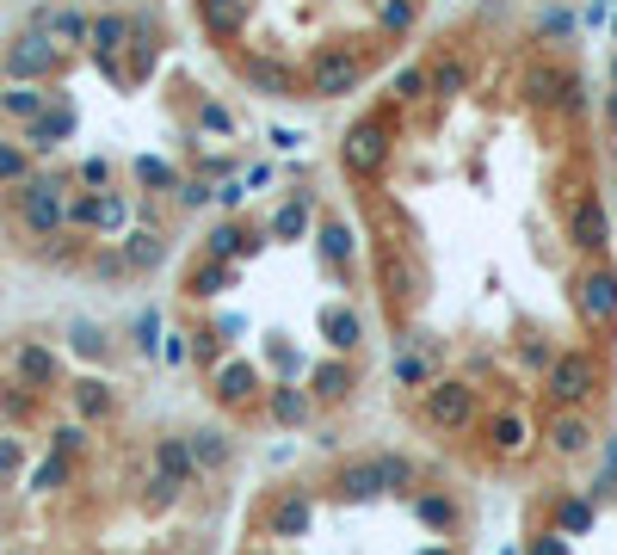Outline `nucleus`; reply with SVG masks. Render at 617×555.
Returning <instances> with one entry per match:
<instances>
[{
	"label": "nucleus",
	"mask_w": 617,
	"mask_h": 555,
	"mask_svg": "<svg viewBox=\"0 0 617 555\" xmlns=\"http://www.w3.org/2000/svg\"><path fill=\"white\" fill-rule=\"evenodd\" d=\"M19 216H25L31 235H50L56 222H62V185H50V179L19 185Z\"/></svg>",
	"instance_id": "obj_5"
},
{
	"label": "nucleus",
	"mask_w": 617,
	"mask_h": 555,
	"mask_svg": "<svg viewBox=\"0 0 617 555\" xmlns=\"http://www.w3.org/2000/svg\"><path fill=\"white\" fill-rule=\"evenodd\" d=\"M334 494H340V500H377V494H383L377 457H371V463H346V469L334 475Z\"/></svg>",
	"instance_id": "obj_9"
},
{
	"label": "nucleus",
	"mask_w": 617,
	"mask_h": 555,
	"mask_svg": "<svg viewBox=\"0 0 617 555\" xmlns=\"http://www.w3.org/2000/svg\"><path fill=\"white\" fill-rule=\"evenodd\" d=\"M531 555H568V543H556V537H543V543H531Z\"/></svg>",
	"instance_id": "obj_21"
},
{
	"label": "nucleus",
	"mask_w": 617,
	"mask_h": 555,
	"mask_svg": "<svg viewBox=\"0 0 617 555\" xmlns=\"http://www.w3.org/2000/svg\"><path fill=\"white\" fill-rule=\"evenodd\" d=\"M420 414H426V426H439V432H463L469 420H476V389H469V383H432Z\"/></svg>",
	"instance_id": "obj_2"
},
{
	"label": "nucleus",
	"mask_w": 617,
	"mask_h": 555,
	"mask_svg": "<svg viewBox=\"0 0 617 555\" xmlns=\"http://www.w3.org/2000/svg\"><path fill=\"white\" fill-rule=\"evenodd\" d=\"M587 444H593V426L580 420V414H556V420H550V451H556V457H580Z\"/></svg>",
	"instance_id": "obj_10"
},
{
	"label": "nucleus",
	"mask_w": 617,
	"mask_h": 555,
	"mask_svg": "<svg viewBox=\"0 0 617 555\" xmlns=\"http://www.w3.org/2000/svg\"><path fill=\"white\" fill-rule=\"evenodd\" d=\"M574 309L587 315L593 327H599V321L611 327V321H617V272H611V266H593L587 278H580V290H574Z\"/></svg>",
	"instance_id": "obj_3"
},
{
	"label": "nucleus",
	"mask_w": 617,
	"mask_h": 555,
	"mask_svg": "<svg viewBox=\"0 0 617 555\" xmlns=\"http://www.w3.org/2000/svg\"><path fill=\"white\" fill-rule=\"evenodd\" d=\"M328 333H334L340 352H352V346H358V315H352V309H334V315H328Z\"/></svg>",
	"instance_id": "obj_15"
},
{
	"label": "nucleus",
	"mask_w": 617,
	"mask_h": 555,
	"mask_svg": "<svg viewBox=\"0 0 617 555\" xmlns=\"http://www.w3.org/2000/svg\"><path fill=\"white\" fill-rule=\"evenodd\" d=\"M568 241H574L580 253H605V241H611L605 198H580V204H574V216H568Z\"/></svg>",
	"instance_id": "obj_6"
},
{
	"label": "nucleus",
	"mask_w": 617,
	"mask_h": 555,
	"mask_svg": "<svg viewBox=\"0 0 617 555\" xmlns=\"http://www.w3.org/2000/svg\"><path fill=\"white\" fill-rule=\"evenodd\" d=\"M383 155H389V136H383V124H377V118H365V124H352V130H346V167H352V173H365V179H371V173L383 167Z\"/></svg>",
	"instance_id": "obj_7"
},
{
	"label": "nucleus",
	"mask_w": 617,
	"mask_h": 555,
	"mask_svg": "<svg viewBox=\"0 0 617 555\" xmlns=\"http://www.w3.org/2000/svg\"><path fill=\"white\" fill-rule=\"evenodd\" d=\"M309 407H315V395L297 389V383H278V389H272V420H278V426H303Z\"/></svg>",
	"instance_id": "obj_11"
},
{
	"label": "nucleus",
	"mask_w": 617,
	"mask_h": 555,
	"mask_svg": "<svg viewBox=\"0 0 617 555\" xmlns=\"http://www.w3.org/2000/svg\"><path fill=\"white\" fill-rule=\"evenodd\" d=\"M395 377H402V383H420V377H426V364H420V358H408V352H402V358H395Z\"/></svg>",
	"instance_id": "obj_19"
},
{
	"label": "nucleus",
	"mask_w": 617,
	"mask_h": 555,
	"mask_svg": "<svg viewBox=\"0 0 617 555\" xmlns=\"http://www.w3.org/2000/svg\"><path fill=\"white\" fill-rule=\"evenodd\" d=\"M19 173H25V161L13 155V148H0V179H19Z\"/></svg>",
	"instance_id": "obj_20"
},
{
	"label": "nucleus",
	"mask_w": 617,
	"mask_h": 555,
	"mask_svg": "<svg viewBox=\"0 0 617 555\" xmlns=\"http://www.w3.org/2000/svg\"><path fill=\"white\" fill-rule=\"evenodd\" d=\"M44 62H50V44H44V37H25V44L7 56V68H13V74H31V68H44Z\"/></svg>",
	"instance_id": "obj_14"
},
{
	"label": "nucleus",
	"mask_w": 617,
	"mask_h": 555,
	"mask_svg": "<svg viewBox=\"0 0 617 555\" xmlns=\"http://www.w3.org/2000/svg\"><path fill=\"white\" fill-rule=\"evenodd\" d=\"M556 518H562V531H587V525H593V506H587V500H562Z\"/></svg>",
	"instance_id": "obj_17"
},
{
	"label": "nucleus",
	"mask_w": 617,
	"mask_h": 555,
	"mask_svg": "<svg viewBox=\"0 0 617 555\" xmlns=\"http://www.w3.org/2000/svg\"><path fill=\"white\" fill-rule=\"evenodd\" d=\"M352 389H358V370H352L346 358H328V364H315V370H309V395H315V401H328V407H334V401H346Z\"/></svg>",
	"instance_id": "obj_8"
},
{
	"label": "nucleus",
	"mask_w": 617,
	"mask_h": 555,
	"mask_svg": "<svg viewBox=\"0 0 617 555\" xmlns=\"http://www.w3.org/2000/svg\"><path fill=\"white\" fill-rule=\"evenodd\" d=\"M346 247H352V241H346V222H328V235H321V253H328L334 266H340V259H346Z\"/></svg>",
	"instance_id": "obj_18"
},
{
	"label": "nucleus",
	"mask_w": 617,
	"mask_h": 555,
	"mask_svg": "<svg viewBox=\"0 0 617 555\" xmlns=\"http://www.w3.org/2000/svg\"><path fill=\"white\" fill-rule=\"evenodd\" d=\"M543 395H550V407H562V414H574L580 401L599 395V358L593 352H556L550 358V377H543Z\"/></svg>",
	"instance_id": "obj_1"
},
{
	"label": "nucleus",
	"mask_w": 617,
	"mask_h": 555,
	"mask_svg": "<svg viewBox=\"0 0 617 555\" xmlns=\"http://www.w3.org/2000/svg\"><path fill=\"white\" fill-rule=\"evenodd\" d=\"M494 451H506V457H513V451H525V426H519L513 414H506V420H494Z\"/></svg>",
	"instance_id": "obj_16"
},
{
	"label": "nucleus",
	"mask_w": 617,
	"mask_h": 555,
	"mask_svg": "<svg viewBox=\"0 0 617 555\" xmlns=\"http://www.w3.org/2000/svg\"><path fill=\"white\" fill-rule=\"evenodd\" d=\"M309 525H315V500H309V488H290V494H278V500H272V512H266V537H278V543L303 537Z\"/></svg>",
	"instance_id": "obj_4"
},
{
	"label": "nucleus",
	"mask_w": 617,
	"mask_h": 555,
	"mask_svg": "<svg viewBox=\"0 0 617 555\" xmlns=\"http://www.w3.org/2000/svg\"><path fill=\"white\" fill-rule=\"evenodd\" d=\"M377 475H383V494H414V463L408 457H377Z\"/></svg>",
	"instance_id": "obj_12"
},
{
	"label": "nucleus",
	"mask_w": 617,
	"mask_h": 555,
	"mask_svg": "<svg viewBox=\"0 0 617 555\" xmlns=\"http://www.w3.org/2000/svg\"><path fill=\"white\" fill-rule=\"evenodd\" d=\"M192 463H204V469L216 463V469H223L229 463V438L223 432H192Z\"/></svg>",
	"instance_id": "obj_13"
}]
</instances>
